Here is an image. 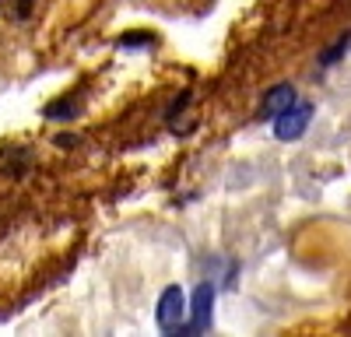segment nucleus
I'll return each mask as SVG.
<instances>
[{"instance_id": "1", "label": "nucleus", "mask_w": 351, "mask_h": 337, "mask_svg": "<svg viewBox=\"0 0 351 337\" xmlns=\"http://www.w3.org/2000/svg\"><path fill=\"white\" fill-rule=\"evenodd\" d=\"M190 313V305H186V295L180 285H169L162 295H158V309H155V316H158V327L165 334L172 330H183V320Z\"/></svg>"}, {"instance_id": "2", "label": "nucleus", "mask_w": 351, "mask_h": 337, "mask_svg": "<svg viewBox=\"0 0 351 337\" xmlns=\"http://www.w3.org/2000/svg\"><path fill=\"white\" fill-rule=\"evenodd\" d=\"M309 120H313V105L309 102H291L285 112H278V116L271 120L274 123V137L278 140H299L306 134Z\"/></svg>"}, {"instance_id": "3", "label": "nucleus", "mask_w": 351, "mask_h": 337, "mask_svg": "<svg viewBox=\"0 0 351 337\" xmlns=\"http://www.w3.org/2000/svg\"><path fill=\"white\" fill-rule=\"evenodd\" d=\"M211 305H215V288L197 285L193 302H190V330H208L211 327Z\"/></svg>"}, {"instance_id": "4", "label": "nucleus", "mask_w": 351, "mask_h": 337, "mask_svg": "<svg viewBox=\"0 0 351 337\" xmlns=\"http://www.w3.org/2000/svg\"><path fill=\"white\" fill-rule=\"evenodd\" d=\"M291 102H295V88L291 84H274V88L263 95V109H260V116H267V120H274L278 112H285Z\"/></svg>"}, {"instance_id": "5", "label": "nucleus", "mask_w": 351, "mask_h": 337, "mask_svg": "<svg viewBox=\"0 0 351 337\" xmlns=\"http://www.w3.org/2000/svg\"><path fill=\"white\" fill-rule=\"evenodd\" d=\"M18 14H21V18L28 14V0H18Z\"/></svg>"}]
</instances>
